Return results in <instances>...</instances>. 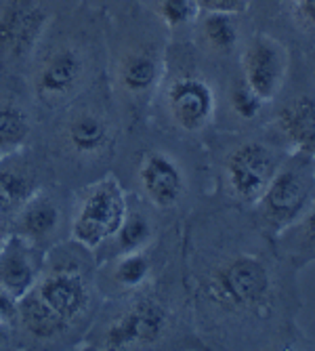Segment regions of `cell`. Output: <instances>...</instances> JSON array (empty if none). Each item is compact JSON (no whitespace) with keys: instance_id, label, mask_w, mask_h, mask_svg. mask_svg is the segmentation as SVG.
<instances>
[{"instance_id":"obj_23","label":"cell","mask_w":315,"mask_h":351,"mask_svg":"<svg viewBox=\"0 0 315 351\" xmlns=\"http://www.w3.org/2000/svg\"><path fill=\"white\" fill-rule=\"evenodd\" d=\"M114 280L122 289H141V286L151 278V261L145 250L122 252L114 265Z\"/></svg>"},{"instance_id":"obj_8","label":"cell","mask_w":315,"mask_h":351,"mask_svg":"<svg viewBox=\"0 0 315 351\" xmlns=\"http://www.w3.org/2000/svg\"><path fill=\"white\" fill-rule=\"evenodd\" d=\"M49 23L38 0H5L0 7V57L21 59L34 51Z\"/></svg>"},{"instance_id":"obj_26","label":"cell","mask_w":315,"mask_h":351,"mask_svg":"<svg viewBox=\"0 0 315 351\" xmlns=\"http://www.w3.org/2000/svg\"><path fill=\"white\" fill-rule=\"evenodd\" d=\"M155 11L162 23L171 29H179L194 23L202 13L196 0H155Z\"/></svg>"},{"instance_id":"obj_24","label":"cell","mask_w":315,"mask_h":351,"mask_svg":"<svg viewBox=\"0 0 315 351\" xmlns=\"http://www.w3.org/2000/svg\"><path fill=\"white\" fill-rule=\"evenodd\" d=\"M153 238V228L145 215L141 213H129L124 217L118 234L114 236L120 254L133 252V250H145V246Z\"/></svg>"},{"instance_id":"obj_4","label":"cell","mask_w":315,"mask_h":351,"mask_svg":"<svg viewBox=\"0 0 315 351\" xmlns=\"http://www.w3.org/2000/svg\"><path fill=\"white\" fill-rule=\"evenodd\" d=\"M126 215H129L126 191L120 181L110 175L94 183L82 196L72 219V240L86 250H97L114 240Z\"/></svg>"},{"instance_id":"obj_15","label":"cell","mask_w":315,"mask_h":351,"mask_svg":"<svg viewBox=\"0 0 315 351\" xmlns=\"http://www.w3.org/2000/svg\"><path fill=\"white\" fill-rule=\"evenodd\" d=\"M59 206L55 200L40 191H34L17 210V232L32 244L40 246L47 242L59 228Z\"/></svg>"},{"instance_id":"obj_7","label":"cell","mask_w":315,"mask_h":351,"mask_svg":"<svg viewBox=\"0 0 315 351\" xmlns=\"http://www.w3.org/2000/svg\"><path fill=\"white\" fill-rule=\"evenodd\" d=\"M164 106L179 131L196 135L206 131L216 116V93L204 76L181 74L168 82Z\"/></svg>"},{"instance_id":"obj_3","label":"cell","mask_w":315,"mask_h":351,"mask_svg":"<svg viewBox=\"0 0 315 351\" xmlns=\"http://www.w3.org/2000/svg\"><path fill=\"white\" fill-rule=\"evenodd\" d=\"M290 149L275 133L271 139L250 137L236 143L220 165V175L231 200L242 206H255Z\"/></svg>"},{"instance_id":"obj_29","label":"cell","mask_w":315,"mask_h":351,"mask_svg":"<svg viewBox=\"0 0 315 351\" xmlns=\"http://www.w3.org/2000/svg\"><path fill=\"white\" fill-rule=\"evenodd\" d=\"M9 324H0V349H7L9 343H11V337H9Z\"/></svg>"},{"instance_id":"obj_9","label":"cell","mask_w":315,"mask_h":351,"mask_svg":"<svg viewBox=\"0 0 315 351\" xmlns=\"http://www.w3.org/2000/svg\"><path fill=\"white\" fill-rule=\"evenodd\" d=\"M139 185L147 202L155 208H175L187 191V179L177 158L166 152L151 149L139 162Z\"/></svg>"},{"instance_id":"obj_1","label":"cell","mask_w":315,"mask_h":351,"mask_svg":"<svg viewBox=\"0 0 315 351\" xmlns=\"http://www.w3.org/2000/svg\"><path fill=\"white\" fill-rule=\"evenodd\" d=\"M299 269L281 257L271 238L255 248H238L206 267L198 293L223 315L246 320L271 335L275 347H294L299 332Z\"/></svg>"},{"instance_id":"obj_18","label":"cell","mask_w":315,"mask_h":351,"mask_svg":"<svg viewBox=\"0 0 315 351\" xmlns=\"http://www.w3.org/2000/svg\"><path fill=\"white\" fill-rule=\"evenodd\" d=\"M17 320L36 339H53L70 326L34 293V289L17 301Z\"/></svg>"},{"instance_id":"obj_16","label":"cell","mask_w":315,"mask_h":351,"mask_svg":"<svg viewBox=\"0 0 315 351\" xmlns=\"http://www.w3.org/2000/svg\"><path fill=\"white\" fill-rule=\"evenodd\" d=\"M273 242L281 257L294 269H303L309 263H315V200L294 226L277 236Z\"/></svg>"},{"instance_id":"obj_13","label":"cell","mask_w":315,"mask_h":351,"mask_svg":"<svg viewBox=\"0 0 315 351\" xmlns=\"http://www.w3.org/2000/svg\"><path fill=\"white\" fill-rule=\"evenodd\" d=\"M82 74V55L72 47H59L40 63L36 72V93L45 101H61L78 88Z\"/></svg>"},{"instance_id":"obj_27","label":"cell","mask_w":315,"mask_h":351,"mask_svg":"<svg viewBox=\"0 0 315 351\" xmlns=\"http://www.w3.org/2000/svg\"><path fill=\"white\" fill-rule=\"evenodd\" d=\"M196 5L202 13H229L242 15L248 11L250 0H196Z\"/></svg>"},{"instance_id":"obj_14","label":"cell","mask_w":315,"mask_h":351,"mask_svg":"<svg viewBox=\"0 0 315 351\" xmlns=\"http://www.w3.org/2000/svg\"><path fill=\"white\" fill-rule=\"evenodd\" d=\"M118 80L133 97H145L162 80V57L149 49L129 51L120 59Z\"/></svg>"},{"instance_id":"obj_10","label":"cell","mask_w":315,"mask_h":351,"mask_svg":"<svg viewBox=\"0 0 315 351\" xmlns=\"http://www.w3.org/2000/svg\"><path fill=\"white\" fill-rule=\"evenodd\" d=\"M42 257L36 244L19 234L0 240V291L19 301L40 280Z\"/></svg>"},{"instance_id":"obj_5","label":"cell","mask_w":315,"mask_h":351,"mask_svg":"<svg viewBox=\"0 0 315 351\" xmlns=\"http://www.w3.org/2000/svg\"><path fill=\"white\" fill-rule=\"evenodd\" d=\"M242 78L267 104L275 101L290 78V49L279 38L257 32L242 51Z\"/></svg>"},{"instance_id":"obj_6","label":"cell","mask_w":315,"mask_h":351,"mask_svg":"<svg viewBox=\"0 0 315 351\" xmlns=\"http://www.w3.org/2000/svg\"><path fill=\"white\" fill-rule=\"evenodd\" d=\"M168 307L160 299L143 297L108 324L101 345L110 351L147 349L162 341L168 330Z\"/></svg>"},{"instance_id":"obj_28","label":"cell","mask_w":315,"mask_h":351,"mask_svg":"<svg viewBox=\"0 0 315 351\" xmlns=\"http://www.w3.org/2000/svg\"><path fill=\"white\" fill-rule=\"evenodd\" d=\"M17 317V301L0 291V324H11Z\"/></svg>"},{"instance_id":"obj_20","label":"cell","mask_w":315,"mask_h":351,"mask_svg":"<svg viewBox=\"0 0 315 351\" xmlns=\"http://www.w3.org/2000/svg\"><path fill=\"white\" fill-rule=\"evenodd\" d=\"M32 194V177L19 167L0 162V217L17 213Z\"/></svg>"},{"instance_id":"obj_2","label":"cell","mask_w":315,"mask_h":351,"mask_svg":"<svg viewBox=\"0 0 315 351\" xmlns=\"http://www.w3.org/2000/svg\"><path fill=\"white\" fill-rule=\"evenodd\" d=\"M315 200V156L290 149L255 208L257 228L275 240L311 208Z\"/></svg>"},{"instance_id":"obj_17","label":"cell","mask_w":315,"mask_h":351,"mask_svg":"<svg viewBox=\"0 0 315 351\" xmlns=\"http://www.w3.org/2000/svg\"><path fill=\"white\" fill-rule=\"evenodd\" d=\"M110 141V124L94 112H78L66 126V143L78 156H94Z\"/></svg>"},{"instance_id":"obj_25","label":"cell","mask_w":315,"mask_h":351,"mask_svg":"<svg viewBox=\"0 0 315 351\" xmlns=\"http://www.w3.org/2000/svg\"><path fill=\"white\" fill-rule=\"evenodd\" d=\"M227 101H229L231 112L240 120H244V122H255V120H259L263 116L265 106H267V101H263L259 95L244 82L242 76L231 82L229 93H227Z\"/></svg>"},{"instance_id":"obj_19","label":"cell","mask_w":315,"mask_h":351,"mask_svg":"<svg viewBox=\"0 0 315 351\" xmlns=\"http://www.w3.org/2000/svg\"><path fill=\"white\" fill-rule=\"evenodd\" d=\"M200 36L208 51L216 55H229L240 45L238 15L229 13H204L200 21Z\"/></svg>"},{"instance_id":"obj_11","label":"cell","mask_w":315,"mask_h":351,"mask_svg":"<svg viewBox=\"0 0 315 351\" xmlns=\"http://www.w3.org/2000/svg\"><path fill=\"white\" fill-rule=\"evenodd\" d=\"M271 131L292 149L315 156V90H297L273 114Z\"/></svg>"},{"instance_id":"obj_21","label":"cell","mask_w":315,"mask_h":351,"mask_svg":"<svg viewBox=\"0 0 315 351\" xmlns=\"http://www.w3.org/2000/svg\"><path fill=\"white\" fill-rule=\"evenodd\" d=\"M279 9L294 36L315 53V0H279Z\"/></svg>"},{"instance_id":"obj_22","label":"cell","mask_w":315,"mask_h":351,"mask_svg":"<svg viewBox=\"0 0 315 351\" xmlns=\"http://www.w3.org/2000/svg\"><path fill=\"white\" fill-rule=\"evenodd\" d=\"M29 135V120L25 112L13 104H0V154L19 149Z\"/></svg>"},{"instance_id":"obj_30","label":"cell","mask_w":315,"mask_h":351,"mask_svg":"<svg viewBox=\"0 0 315 351\" xmlns=\"http://www.w3.org/2000/svg\"><path fill=\"white\" fill-rule=\"evenodd\" d=\"M311 55H313V57H315V53H311Z\"/></svg>"},{"instance_id":"obj_12","label":"cell","mask_w":315,"mask_h":351,"mask_svg":"<svg viewBox=\"0 0 315 351\" xmlns=\"http://www.w3.org/2000/svg\"><path fill=\"white\" fill-rule=\"evenodd\" d=\"M34 293L68 324H72L76 317L84 313L90 301V291L84 278L72 269H61L42 276L34 286Z\"/></svg>"}]
</instances>
